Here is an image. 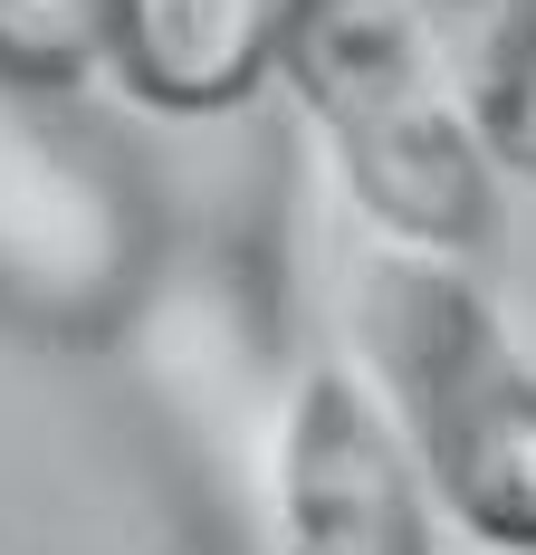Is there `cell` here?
<instances>
[{
    "mask_svg": "<svg viewBox=\"0 0 536 555\" xmlns=\"http://www.w3.org/2000/svg\"><path fill=\"white\" fill-rule=\"evenodd\" d=\"M345 326L355 384L383 402L431 507L480 555H536V354L480 269L365 249Z\"/></svg>",
    "mask_w": 536,
    "mask_h": 555,
    "instance_id": "1",
    "label": "cell"
},
{
    "mask_svg": "<svg viewBox=\"0 0 536 555\" xmlns=\"http://www.w3.org/2000/svg\"><path fill=\"white\" fill-rule=\"evenodd\" d=\"M268 87H288V106L307 115L326 172L355 202V221L374 230V249L470 269L498 240L508 182L488 172L480 134L441 87L431 49L412 39L403 0H288Z\"/></svg>",
    "mask_w": 536,
    "mask_h": 555,
    "instance_id": "2",
    "label": "cell"
},
{
    "mask_svg": "<svg viewBox=\"0 0 536 555\" xmlns=\"http://www.w3.org/2000/svg\"><path fill=\"white\" fill-rule=\"evenodd\" d=\"M115 0H0V87L10 96H67L106 77Z\"/></svg>",
    "mask_w": 536,
    "mask_h": 555,
    "instance_id": "6",
    "label": "cell"
},
{
    "mask_svg": "<svg viewBox=\"0 0 536 555\" xmlns=\"http://www.w3.org/2000/svg\"><path fill=\"white\" fill-rule=\"evenodd\" d=\"M498 182L536 192V0H403Z\"/></svg>",
    "mask_w": 536,
    "mask_h": 555,
    "instance_id": "5",
    "label": "cell"
},
{
    "mask_svg": "<svg viewBox=\"0 0 536 555\" xmlns=\"http://www.w3.org/2000/svg\"><path fill=\"white\" fill-rule=\"evenodd\" d=\"M278 20L288 0H115L106 77L144 115L212 125V115L259 106L278 67Z\"/></svg>",
    "mask_w": 536,
    "mask_h": 555,
    "instance_id": "4",
    "label": "cell"
},
{
    "mask_svg": "<svg viewBox=\"0 0 536 555\" xmlns=\"http://www.w3.org/2000/svg\"><path fill=\"white\" fill-rule=\"evenodd\" d=\"M422 469L393 441L383 402L345 364H307L278 402L268 450V527L278 555H441Z\"/></svg>",
    "mask_w": 536,
    "mask_h": 555,
    "instance_id": "3",
    "label": "cell"
}]
</instances>
